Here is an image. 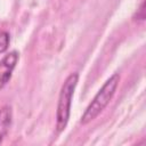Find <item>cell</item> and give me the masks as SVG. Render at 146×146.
<instances>
[{
	"mask_svg": "<svg viewBox=\"0 0 146 146\" xmlns=\"http://www.w3.org/2000/svg\"><path fill=\"white\" fill-rule=\"evenodd\" d=\"M119 82H120L119 73H114L112 76H110L105 81V83L98 90V92L96 94V96L94 97V99L88 105V107L86 108L84 113L82 114L81 120H80V122L82 124L89 123L90 121L96 119L103 112V110L108 105L110 100L114 96L115 90H116V88L119 86Z\"/></svg>",
	"mask_w": 146,
	"mask_h": 146,
	"instance_id": "obj_1",
	"label": "cell"
},
{
	"mask_svg": "<svg viewBox=\"0 0 146 146\" xmlns=\"http://www.w3.org/2000/svg\"><path fill=\"white\" fill-rule=\"evenodd\" d=\"M79 74L78 73H71L66 80L64 81L59 97H58V104H57V111H56V128L57 132H62L68 122L70 113H71V104L73 94L75 90V87L78 84Z\"/></svg>",
	"mask_w": 146,
	"mask_h": 146,
	"instance_id": "obj_2",
	"label": "cell"
},
{
	"mask_svg": "<svg viewBox=\"0 0 146 146\" xmlns=\"http://www.w3.org/2000/svg\"><path fill=\"white\" fill-rule=\"evenodd\" d=\"M19 59V54L16 50L8 52L0 60V89L5 87V84L10 80L13 71Z\"/></svg>",
	"mask_w": 146,
	"mask_h": 146,
	"instance_id": "obj_3",
	"label": "cell"
},
{
	"mask_svg": "<svg viewBox=\"0 0 146 146\" xmlns=\"http://www.w3.org/2000/svg\"><path fill=\"white\" fill-rule=\"evenodd\" d=\"M11 124V108L10 106H3L0 110V138L5 137Z\"/></svg>",
	"mask_w": 146,
	"mask_h": 146,
	"instance_id": "obj_4",
	"label": "cell"
},
{
	"mask_svg": "<svg viewBox=\"0 0 146 146\" xmlns=\"http://www.w3.org/2000/svg\"><path fill=\"white\" fill-rule=\"evenodd\" d=\"M9 33L6 31H0V54L5 52L9 46Z\"/></svg>",
	"mask_w": 146,
	"mask_h": 146,
	"instance_id": "obj_5",
	"label": "cell"
},
{
	"mask_svg": "<svg viewBox=\"0 0 146 146\" xmlns=\"http://www.w3.org/2000/svg\"><path fill=\"white\" fill-rule=\"evenodd\" d=\"M1 140H2V138H0V143H1Z\"/></svg>",
	"mask_w": 146,
	"mask_h": 146,
	"instance_id": "obj_6",
	"label": "cell"
}]
</instances>
